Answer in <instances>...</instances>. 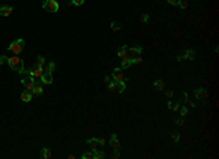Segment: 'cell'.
I'll list each match as a JSON object with an SVG mask.
<instances>
[{
    "instance_id": "obj_1",
    "label": "cell",
    "mask_w": 219,
    "mask_h": 159,
    "mask_svg": "<svg viewBox=\"0 0 219 159\" xmlns=\"http://www.w3.org/2000/svg\"><path fill=\"white\" fill-rule=\"evenodd\" d=\"M8 64H9V67L13 70V72H16V73H24V61H22V59L21 57H18V56H12V57H8Z\"/></svg>"
},
{
    "instance_id": "obj_2",
    "label": "cell",
    "mask_w": 219,
    "mask_h": 159,
    "mask_svg": "<svg viewBox=\"0 0 219 159\" xmlns=\"http://www.w3.org/2000/svg\"><path fill=\"white\" fill-rule=\"evenodd\" d=\"M24 47H25V41H24L22 38H18V40H15V41H12V43L9 44L8 50L12 51L13 54H19V53L24 50Z\"/></svg>"
},
{
    "instance_id": "obj_3",
    "label": "cell",
    "mask_w": 219,
    "mask_h": 159,
    "mask_svg": "<svg viewBox=\"0 0 219 159\" xmlns=\"http://www.w3.org/2000/svg\"><path fill=\"white\" fill-rule=\"evenodd\" d=\"M43 9L50 12V13H56L59 10V2L57 0H45L43 3Z\"/></svg>"
},
{
    "instance_id": "obj_4",
    "label": "cell",
    "mask_w": 219,
    "mask_h": 159,
    "mask_svg": "<svg viewBox=\"0 0 219 159\" xmlns=\"http://www.w3.org/2000/svg\"><path fill=\"white\" fill-rule=\"evenodd\" d=\"M21 83H22V85L25 86V89H27V91H29L31 93L34 92V88H35V85H37V82H35V77H32V76L22 77Z\"/></svg>"
},
{
    "instance_id": "obj_5",
    "label": "cell",
    "mask_w": 219,
    "mask_h": 159,
    "mask_svg": "<svg viewBox=\"0 0 219 159\" xmlns=\"http://www.w3.org/2000/svg\"><path fill=\"white\" fill-rule=\"evenodd\" d=\"M25 73H28L29 76H32V77H35V79H40V77L43 76V73H44V69H40V67H32V69H29V70L24 69V73H22V75H25Z\"/></svg>"
},
{
    "instance_id": "obj_6",
    "label": "cell",
    "mask_w": 219,
    "mask_h": 159,
    "mask_svg": "<svg viewBox=\"0 0 219 159\" xmlns=\"http://www.w3.org/2000/svg\"><path fill=\"white\" fill-rule=\"evenodd\" d=\"M113 79H114V82H127V77L123 75V72H121L120 67H116V69H114V72H113Z\"/></svg>"
},
{
    "instance_id": "obj_7",
    "label": "cell",
    "mask_w": 219,
    "mask_h": 159,
    "mask_svg": "<svg viewBox=\"0 0 219 159\" xmlns=\"http://www.w3.org/2000/svg\"><path fill=\"white\" fill-rule=\"evenodd\" d=\"M142 53H143V47H142V45L129 47V54H130V57H139V56H142Z\"/></svg>"
},
{
    "instance_id": "obj_8",
    "label": "cell",
    "mask_w": 219,
    "mask_h": 159,
    "mask_svg": "<svg viewBox=\"0 0 219 159\" xmlns=\"http://www.w3.org/2000/svg\"><path fill=\"white\" fill-rule=\"evenodd\" d=\"M181 57H183V60H190V61H193V60H196V51H194L193 48H187V50L183 51Z\"/></svg>"
},
{
    "instance_id": "obj_9",
    "label": "cell",
    "mask_w": 219,
    "mask_h": 159,
    "mask_svg": "<svg viewBox=\"0 0 219 159\" xmlns=\"http://www.w3.org/2000/svg\"><path fill=\"white\" fill-rule=\"evenodd\" d=\"M194 93H196V99H199V101H202V102H204V101L207 99V96H209L204 88H197V89L194 91Z\"/></svg>"
},
{
    "instance_id": "obj_10",
    "label": "cell",
    "mask_w": 219,
    "mask_h": 159,
    "mask_svg": "<svg viewBox=\"0 0 219 159\" xmlns=\"http://www.w3.org/2000/svg\"><path fill=\"white\" fill-rule=\"evenodd\" d=\"M40 79H41V83H43V85H47V86H50V85L53 83V73L44 72V73H43V76H41Z\"/></svg>"
},
{
    "instance_id": "obj_11",
    "label": "cell",
    "mask_w": 219,
    "mask_h": 159,
    "mask_svg": "<svg viewBox=\"0 0 219 159\" xmlns=\"http://www.w3.org/2000/svg\"><path fill=\"white\" fill-rule=\"evenodd\" d=\"M13 12V8L9 5H2L0 6V16H10Z\"/></svg>"
},
{
    "instance_id": "obj_12",
    "label": "cell",
    "mask_w": 219,
    "mask_h": 159,
    "mask_svg": "<svg viewBox=\"0 0 219 159\" xmlns=\"http://www.w3.org/2000/svg\"><path fill=\"white\" fill-rule=\"evenodd\" d=\"M117 57H120V59H124V57H129V47L124 44V45H121L119 50H117Z\"/></svg>"
},
{
    "instance_id": "obj_13",
    "label": "cell",
    "mask_w": 219,
    "mask_h": 159,
    "mask_svg": "<svg viewBox=\"0 0 219 159\" xmlns=\"http://www.w3.org/2000/svg\"><path fill=\"white\" fill-rule=\"evenodd\" d=\"M110 144L113 146V149H120V140H119L116 133H113L111 137H110Z\"/></svg>"
},
{
    "instance_id": "obj_14",
    "label": "cell",
    "mask_w": 219,
    "mask_h": 159,
    "mask_svg": "<svg viewBox=\"0 0 219 159\" xmlns=\"http://www.w3.org/2000/svg\"><path fill=\"white\" fill-rule=\"evenodd\" d=\"M132 64H133L132 57H124V59H121V66H120V69H127V67H130Z\"/></svg>"
},
{
    "instance_id": "obj_15",
    "label": "cell",
    "mask_w": 219,
    "mask_h": 159,
    "mask_svg": "<svg viewBox=\"0 0 219 159\" xmlns=\"http://www.w3.org/2000/svg\"><path fill=\"white\" fill-rule=\"evenodd\" d=\"M44 64H45V59H44L43 56H38V57L35 59V64H34V67H40V69H44Z\"/></svg>"
},
{
    "instance_id": "obj_16",
    "label": "cell",
    "mask_w": 219,
    "mask_h": 159,
    "mask_svg": "<svg viewBox=\"0 0 219 159\" xmlns=\"http://www.w3.org/2000/svg\"><path fill=\"white\" fill-rule=\"evenodd\" d=\"M56 70V63L54 61H48L44 64V72H48V73H53Z\"/></svg>"
},
{
    "instance_id": "obj_17",
    "label": "cell",
    "mask_w": 219,
    "mask_h": 159,
    "mask_svg": "<svg viewBox=\"0 0 219 159\" xmlns=\"http://www.w3.org/2000/svg\"><path fill=\"white\" fill-rule=\"evenodd\" d=\"M116 83V92L117 93H123L126 91V82H114Z\"/></svg>"
},
{
    "instance_id": "obj_18",
    "label": "cell",
    "mask_w": 219,
    "mask_h": 159,
    "mask_svg": "<svg viewBox=\"0 0 219 159\" xmlns=\"http://www.w3.org/2000/svg\"><path fill=\"white\" fill-rule=\"evenodd\" d=\"M153 88H155L156 91H164V88H165V82H164L162 79H158V80H155V82H153Z\"/></svg>"
},
{
    "instance_id": "obj_19",
    "label": "cell",
    "mask_w": 219,
    "mask_h": 159,
    "mask_svg": "<svg viewBox=\"0 0 219 159\" xmlns=\"http://www.w3.org/2000/svg\"><path fill=\"white\" fill-rule=\"evenodd\" d=\"M21 99H22L24 102H29V101L32 99V93H31L29 91H24V92L21 93Z\"/></svg>"
},
{
    "instance_id": "obj_20",
    "label": "cell",
    "mask_w": 219,
    "mask_h": 159,
    "mask_svg": "<svg viewBox=\"0 0 219 159\" xmlns=\"http://www.w3.org/2000/svg\"><path fill=\"white\" fill-rule=\"evenodd\" d=\"M44 93V89H43V86L37 82V85H35V88H34V92H32V95H35V96H41Z\"/></svg>"
},
{
    "instance_id": "obj_21",
    "label": "cell",
    "mask_w": 219,
    "mask_h": 159,
    "mask_svg": "<svg viewBox=\"0 0 219 159\" xmlns=\"http://www.w3.org/2000/svg\"><path fill=\"white\" fill-rule=\"evenodd\" d=\"M41 158L43 159H50L51 158V150L48 147H43L41 149Z\"/></svg>"
},
{
    "instance_id": "obj_22",
    "label": "cell",
    "mask_w": 219,
    "mask_h": 159,
    "mask_svg": "<svg viewBox=\"0 0 219 159\" xmlns=\"http://www.w3.org/2000/svg\"><path fill=\"white\" fill-rule=\"evenodd\" d=\"M92 155H93V159H102V158H105V152L96 150V149H92Z\"/></svg>"
},
{
    "instance_id": "obj_23",
    "label": "cell",
    "mask_w": 219,
    "mask_h": 159,
    "mask_svg": "<svg viewBox=\"0 0 219 159\" xmlns=\"http://www.w3.org/2000/svg\"><path fill=\"white\" fill-rule=\"evenodd\" d=\"M175 6H178L180 9H187L188 2H187V0H177V5Z\"/></svg>"
},
{
    "instance_id": "obj_24",
    "label": "cell",
    "mask_w": 219,
    "mask_h": 159,
    "mask_svg": "<svg viewBox=\"0 0 219 159\" xmlns=\"http://www.w3.org/2000/svg\"><path fill=\"white\" fill-rule=\"evenodd\" d=\"M110 27H111V29H113L114 32H119V31L121 29V25H120L119 22H116V21H113L111 24H110Z\"/></svg>"
},
{
    "instance_id": "obj_25",
    "label": "cell",
    "mask_w": 219,
    "mask_h": 159,
    "mask_svg": "<svg viewBox=\"0 0 219 159\" xmlns=\"http://www.w3.org/2000/svg\"><path fill=\"white\" fill-rule=\"evenodd\" d=\"M86 143L92 147V149H96V146H98V143H96V139L95 137H91V139H86Z\"/></svg>"
},
{
    "instance_id": "obj_26",
    "label": "cell",
    "mask_w": 219,
    "mask_h": 159,
    "mask_svg": "<svg viewBox=\"0 0 219 159\" xmlns=\"http://www.w3.org/2000/svg\"><path fill=\"white\" fill-rule=\"evenodd\" d=\"M171 137H172V140H174L175 143H178V142H180V139H181V134H180L178 131H175V133L172 131V133H171Z\"/></svg>"
},
{
    "instance_id": "obj_27",
    "label": "cell",
    "mask_w": 219,
    "mask_h": 159,
    "mask_svg": "<svg viewBox=\"0 0 219 159\" xmlns=\"http://www.w3.org/2000/svg\"><path fill=\"white\" fill-rule=\"evenodd\" d=\"M188 101H190L188 93H187V92H181V102H183V104H187Z\"/></svg>"
},
{
    "instance_id": "obj_28",
    "label": "cell",
    "mask_w": 219,
    "mask_h": 159,
    "mask_svg": "<svg viewBox=\"0 0 219 159\" xmlns=\"http://www.w3.org/2000/svg\"><path fill=\"white\" fill-rule=\"evenodd\" d=\"M140 22L142 24H148L149 22V15L148 13H142L140 15Z\"/></svg>"
},
{
    "instance_id": "obj_29",
    "label": "cell",
    "mask_w": 219,
    "mask_h": 159,
    "mask_svg": "<svg viewBox=\"0 0 219 159\" xmlns=\"http://www.w3.org/2000/svg\"><path fill=\"white\" fill-rule=\"evenodd\" d=\"M178 111H180V115H181L183 118H184V117L187 115V112H188V109H187V107H180V109H178Z\"/></svg>"
},
{
    "instance_id": "obj_30",
    "label": "cell",
    "mask_w": 219,
    "mask_h": 159,
    "mask_svg": "<svg viewBox=\"0 0 219 159\" xmlns=\"http://www.w3.org/2000/svg\"><path fill=\"white\" fill-rule=\"evenodd\" d=\"M108 91L111 92V93L116 92V83L114 82H108Z\"/></svg>"
},
{
    "instance_id": "obj_31",
    "label": "cell",
    "mask_w": 219,
    "mask_h": 159,
    "mask_svg": "<svg viewBox=\"0 0 219 159\" xmlns=\"http://www.w3.org/2000/svg\"><path fill=\"white\" fill-rule=\"evenodd\" d=\"M70 3L75 5V6H82L85 3V0H70Z\"/></svg>"
},
{
    "instance_id": "obj_32",
    "label": "cell",
    "mask_w": 219,
    "mask_h": 159,
    "mask_svg": "<svg viewBox=\"0 0 219 159\" xmlns=\"http://www.w3.org/2000/svg\"><path fill=\"white\" fill-rule=\"evenodd\" d=\"M92 158H93L92 150H91V152H86V153H83V155H82V159H92Z\"/></svg>"
},
{
    "instance_id": "obj_33",
    "label": "cell",
    "mask_w": 219,
    "mask_h": 159,
    "mask_svg": "<svg viewBox=\"0 0 219 159\" xmlns=\"http://www.w3.org/2000/svg\"><path fill=\"white\" fill-rule=\"evenodd\" d=\"M113 156H114L116 159H119V158H121V153H120V149H114V153H113Z\"/></svg>"
},
{
    "instance_id": "obj_34",
    "label": "cell",
    "mask_w": 219,
    "mask_h": 159,
    "mask_svg": "<svg viewBox=\"0 0 219 159\" xmlns=\"http://www.w3.org/2000/svg\"><path fill=\"white\" fill-rule=\"evenodd\" d=\"M174 123H175V126H184V120H183V117H181V118H177Z\"/></svg>"
},
{
    "instance_id": "obj_35",
    "label": "cell",
    "mask_w": 219,
    "mask_h": 159,
    "mask_svg": "<svg viewBox=\"0 0 219 159\" xmlns=\"http://www.w3.org/2000/svg\"><path fill=\"white\" fill-rule=\"evenodd\" d=\"M95 139H96V137H95ZM96 143H98V144H101V146H105V139L98 137V139H96Z\"/></svg>"
},
{
    "instance_id": "obj_36",
    "label": "cell",
    "mask_w": 219,
    "mask_h": 159,
    "mask_svg": "<svg viewBox=\"0 0 219 159\" xmlns=\"http://www.w3.org/2000/svg\"><path fill=\"white\" fill-rule=\"evenodd\" d=\"M3 63H8V57L6 56H0V64H3Z\"/></svg>"
},
{
    "instance_id": "obj_37",
    "label": "cell",
    "mask_w": 219,
    "mask_h": 159,
    "mask_svg": "<svg viewBox=\"0 0 219 159\" xmlns=\"http://www.w3.org/2000/svg\"><path fill=\"white\" fill-rule=\"evenodd\" d=\"M171 109H172V111H178V109H180V104H172Z\"/></svg>"
},
{
    "instance_id": "obj_38",
    "label": "cell",
    "mask_w": 219,
    "mask_h": 159,
    "mask_svg": "<svg viewBox=\"0 0 219 159\" xmlns=\"http://www.w3.org/2000/svg\"><path fill=\"white\" fill-rule=\"evenodd\" d=\"M165 95H167V96H168V98H171V96H172V95H174V92H172V91H171V89H168V91H165Z\"/></svg>"
},
{
    "instance_id": "obj_39",
    "label": "cell",
    "mask_w": 219,
    "mask_h": 159,
    "mask_svg": "<svg viewBox=\"0 0 219 159\" xmlns=\"http://www.w3.org/2000/svg\"><path fill=\"white\" fill-rule=\"evenodd\" d=\"M167 2H168L169 5H172V6H175V5H177V0H167Z\"/></svg>"
},
{
    "instance_id": "obj_40",
    "label": "cell",
    "mask_w": 219,
    "mask_h": 159,
    "mask_svg": "<svg viewBox=\"0 0 219 159\" xmlns=\"http://www.w3.org/2000/svg\"><path fill=\"white\" fill-rule=\"evenodd\" d=\"M172 104H174L172 101H168V102H167V107H168V108L171 109V107H172Z\"/></svg>"
},
{
    "instance_id": "obj_41",
    "label": "cell",
    "mask_w": 219,
    "mask_h": 159,
    "mask_svg": "<svg viewBox=\"0 0 219 159\" xmlns=\"http://www.w3.org/2000/svg\"><path fill=\"white\" fill-rule=\"evenodd\" d=\"M175 60H177V61H183V57H181V54H180V56H177V57H175Z\"/></svg>"
},
{
    "instance_id": "obj_42",
    "label": "cell",
    "mask_w": 219,
    "mask_h": 159,
    "mask_svg": "<svg viewBox=\"0 0 219 159\" xmlns=\"http://www.w3.org/2000/svg\"><path fill=\"white\" fill-rule=\"evenodd\" d=\"M190 105H191L193 108H196V107H197V104H196V101H191V102H190Z\"/></svg>"
},
{
    "instance_id": "obj_43",
    "label": "cell",
    "mask_w": 219,
    "mask_h": 159,
    "mask_svg": "<svg viewBox=\"0 0 219 159\" xmlns=\"http://www.w3.org/2000/svg\"><path fill=\"white\" fill-rule=\"evenodd\" d=\"M104 82H105V83H108V82H110V77H108V76H105V77H104Z\"/></svg>"
}]
</instances>
